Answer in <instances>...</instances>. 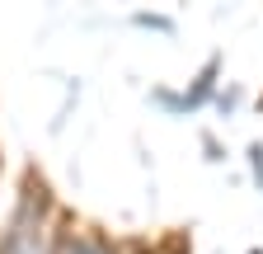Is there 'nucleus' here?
<instances>
[{
	"mask_svg": "<svg viewBox=\"0 0 263 254\" xmlns=\"http://www.w3.org/2000/svg\"><path fill=\"white\" fill-rule=\"evenodd\" d=\"M212 76H216V57L207 61V66H202V76H197L193 94H183V99H170V104H174V108H197V104H202L207 94H212Z\"/></svg>",
	"mask_w": 263,
	"mask_h": 254,
	"instance_id": "1",
	"label": "nucleus"
},
{
	"mask_svg": "<svg viewBox=\"0 0 263 254\" xmlns=\"http://www.w3.org/2000/svg\"><path fill=\"white\" fill-rule=\"evenodd\" d=\"M61 254H108V249H104V245H94V240H66Z\"/></svg>",
	"mask_w": 263,
	"mask_h": 254,
	"instance_id": "2",
	"label": "nucleus"
},
{
	"mask_svg": "<svg viewBox=\"0 0 263 254\" xmlns=\"http://www.w3.org/2000/svg\"><path fill=\"white\" fill-rule=\"evenodd\" d=\"M249 155H254V179H258V184H263V146H254V151H249Z\"/></svg>",
	"mask_w": 263,
	"mask_h": 254,
	"instance_id": "3",
	"label": "nucleus"
},
{
	"mask_svg": "<svg viewBox=\"0 0 263 254\" xmlns=\"http://www.w3.org/2000/svg\"><path fill=\"white\" fill-rule=\"evenodd\" d=\"M249 254H263V249H249Z\"/></svg>",
	"mask_w": 263,
	"mask_h": 254,
	"instance_id": "4",
	"label": "nucleus"
}]
</instances>
